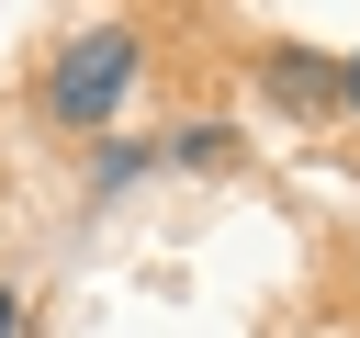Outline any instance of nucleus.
<instances>
[{
    "label": "nucleus",
    "instance_id": "obj_1",
    "mask_svg": "<svg viewBox=\"0 0 360 338\" xmlns=\"http://www.w3.org/2000/svg\"><path fill=\"white\" fill-rule=\"evenodd\" d=\"M135 23H90V34H68L56 45V68H45V124H68V135H101L112 124V101L135 90Z\"/></svg>",
    "mask_w": 360,
    "mask_h": 338
},
{
    "label": "nucleus",
    "instance_id": "obj_2",
    "mask_svg": "<svg viewBox=\"0 0 360 338\" xmlns=\"http://www.w3.org/2000/svg\"><path fill=\"white\" fill-rule=\"evenodd\" d=\"M270 90H281L292 113H326V101H338V68H326L315 45H281V56H270Z\"/></svg>",
    "mask_w": 360,
    "mask_h": 338
},
{
    "label": "nucleus",
    "instance_id": "obj_3",
    "mask_svg": "<svg viewBox=\"0 0 360 338\" xmlns=\"http://www.w3.org/2000/svg\"><path fill=\"white\" fill-rule=\"evenodd\" d=\"M225 146H236L225 124H169V146H158V158H169V169H214Z\"/></svg>",
    "mask_w": 360,
    "mask_h": 338
},
{
    "label": "nucleus",
    "instance_id": "obj_4",
    "mask_svg": "<svg viewBox=\"0 0 360 338\" xmlns=\"http://www.w3.org/2000/svg\"><path fill=\"white\" fill-rule=\"evenodd\" d=\"M338 113H360V45L338 56Z\"/></svg>",
    "mask_w": 360,
    "mask_h": 338
},
{
    "label": "nucleus",
    "instance_id": "obj_5",
    "mask_svg": "<svg viewBox=\"0 0 360 338\" xmlns=\"http://www.w3.org/2000/svg\"><path fill=\"white\" fill-rule=\"evenodd\" d=\"M0 338H22V293H0Z\"/></svg>",
    "mask_w": 360,
    "mask_h": 338
}]
</instances>
